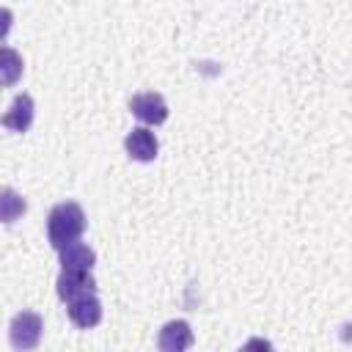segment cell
Returning <instances> with one entry per match:
<instances>
[{"label":"cell","mask_w":352,"mask_h":352,"mask_svg":"<svg viewBox=\"0 0 352 352\" xmlns=\"http://www.w3.org/2000/svg\"><path fill=\"white\" fill-rule=\"evenodd\" d=\"M85 231V212L77 201H60L50 209L47 217V239L55 250H63L66 245L77 242Z\"/></svg>","instance_id":"obj_1"},{"label":"cell","mask_w":352,"mask_h":352,"mask_svg":"<svg viewBox=\"0 0 352 352\" xmlns=\"http://www.w3.org/2000/svg\"><path fill=\"white\" fill-rule=\"evenodd\" d=\"M44 322L36 311H19L8 324V338L14 349H36L41 341Z\"/></svg>","instance_id":"obj_2"},{"label":"cell","mask_w":352,"mask_h":352,"mask_svg":"<svg viewBox=\"0 0 352 352\" xmlns=\"http://www.w3.org/2000/svg\"><path fill=\"white\" fill-rule=\"evenodd\" d=\"M129 110H132L135 118H140V121L148 124V126L165 124V118H168V104H165L162 94H157V91L135 94V96L129 99Z\"/></svg>","instance_id":"obj_3"},{"label":"cell","mask_w":352,"mask_h":352,"mask_svg":"<svg viewBox=\"0 0 352 352\" xmlns=\"http://www.w3.org/2000/svg\"><path fill=\"white\" fill-rule=\"evenodd\" d=\"M55 286H58V297L63 302H72V300H77L82 294H94L96 292V280H94L91 270H60Z\"/></svg>","instance_id":"obj_4"},{"label":"cell","mask_w":352,"mask_h":352,"mask_svg":"<svg viewBox=\"0 0 352 352\" xmlns=\"http://www.w3.org/2000/svg\"><path fill=\"white\" fill-rule=\"evenodd\" d=\"M192 330L184 319H170L162 324L160 336H157V346L162 352H182V349H190L192 346Z\"/></svg>","instance_id":"obj_5"},{"label":"cell","mask_w":352,"mask_h":352,"mask_svg":"<svg viewBox=\"0 0 352 352\" xmlns=\"http://www.w3.org/2000/svg\"><path fill=\"white\" fill-rule=\"evenodd\" d=\"M124 148H126V154H129L132 160H138V162H151V160L157 157V151H160V143H157V138H154V132H151L148 126H135V129L124 138Z\"/></svg>","instance_id":"obj_6"},{"label":"cell","mask_w":352,"mask_h":352,"mask_svg":"<svg viewBox=\"0 0 352 352\" xmlns=\"http://www.w3.org/2000/svg\"><path fill=\"white\" fill-rule=\"evenodd\" d=\"M66 311H69V319H72L77 327H82V330L96 327V324L102 322V302H99L96 292H94V294H82V297L72 300Z\"/></svg>","instance_id":"obj_7"},{"label":"cell","mask_w":352,"mask_h":352,"mask_svg":"<svg viewBox=\"0 0 352 352\" xmlns=\"http://www.w3.org/2000/svg\"><path fill=\"white\" fill-rule=\"evenodd\" d=\"M33 113H36L33 96L30 94H16L14 102H11V107L3 116V126L11 129V132H28L30 124H33Z\"/></svg>","instance_id":"obj_8"},{"label":"cell","mask_w":352,"mask_h":352,"mask_svg":"<svg viewBox=\"0 0 352 352\" xmlns=\"http://www.w3.org/2000/svg\"><path fill=\"white\" fill-rule=\"evenodd\" d=\"M58 253H60L63 270H94V264H96V253H94L88 245H82L80 239L72 242V245H66V248L58 250Z\"/></svg>","instance_id":"obj_9"},{"label":"cell","mask_w":352,"mask_h":352,"mask_svg":"<svg viewBox=\"0 0 352 352\" xmlns=\"http://www.w3.org/2000/svg\"><path fill=\"white\" fill-rule=\"evenodd\" d=\"M19 77H22V55L14 47H3V55H0V80H3V85L11 88Z\"/></svg>","instance_id":"obj_10"},{"label":"cell","mask_w":352,"mask_h":352,"mask_svg":"<svg viewBox=\"0 0 352 352\" xmlns=\"http://www.w3.org/2000/svg\"><path fill=\"white\" fill-rule=\"evenodd\" d=\"M28 204L19 192H14L11 187H3V198H0V217L3 223H14L19 214H25Z\"/></svg>","instance_id":"obj_11"}]
</instances>
